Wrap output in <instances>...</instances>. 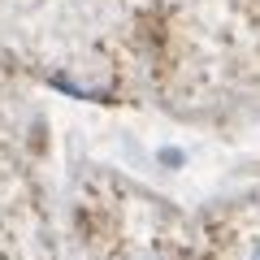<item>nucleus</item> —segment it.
Masks as SVG:
<instances>
[{"instance_id": "nucleus-1", "label": "nucleus", "mask_w": 260, "mask_h": 260, "mask_svg": "<svg viewBox=\"0 0 260 260\" xmlns=\"http://www.w3.org/2000/svg\"><path fill=\"white\" fill-rule=\"evenodd\" d=\"M247 260H260V243H256V247H251V256Z\"/></svg>"}]
</instances>
